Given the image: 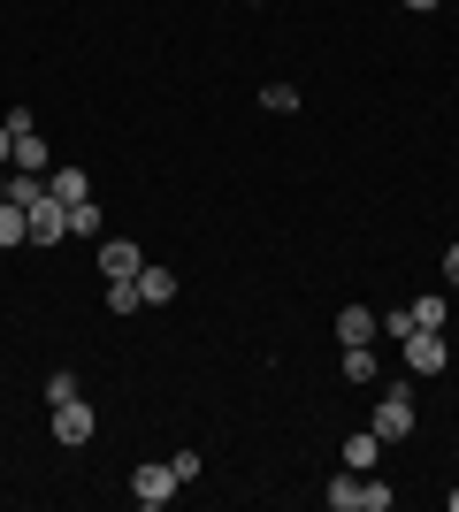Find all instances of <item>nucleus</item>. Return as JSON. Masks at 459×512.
<instances>
[{"mask_svg": "<svg viewBox=\"0 0 459 512\" xmlns=\"http://www.w3.org/2000/svg\"><path fill=\"white\" fill-rule=\"evenodd\" d=\"M406 8H414V16H421V8H437V0H406Z\"/></svg>", "mask_w": 459, "mask_h": 512, "instance_id": "b1692460", "label": "nucleus"}, {"mask_svg": "<svg viewBox=\"0 0 459 512\" xmlns=\"http://www.w3.org/2000/svg\"><path fill=\"white\" fill-rule=\"evenodd\" d=\"M345 383H375V352L368 344H345Z\"/></svg>", "mask_w": 459, "mask_h": 512, "instance_id": "2eb2a0df", "label": "nucleus"}, {"mask_svg": "<svg viewBox=\"0 0 459 512\" xmlns=\"http://www.w3.org/2000/svg\"><path fill=\"white\" fill-rule=\"evenodd\" d=\"M261 107H268V115H299V85H268Z\"/></svg>", "mask_w": 459, "mask_h": 512, "instance_id": "a211bd4d", "label": "nucleus"}, {"mask_svg": "<svg viewBox=\"0 0 459 512\" xmlns=\"http://www.w3.org/2000/svg\"><path fill=\"white\" fill-rule=\"evenodd\" d=\"M406 367H414V375H444V367H452V344H444V329H406Z\"/></svg>", "mask_w": 459, "mask_h": 512, "instance_id": "f257e3e1", "label": "nucleus"}, {"mask_svg": "<svg viewBox=\"0 0 459 512\" xmlns=\"http://www.w3.org/2000/svg\"><path fill=\"white\" fill-rule=\"evenodd\" d=\"M360 512H391V482H375V474H368V490H360Z\"/></svg>", "mask_w": 459, "mask_h": 512, "instance_id": "aec40b11", "label": "nucleus"}, {"mask_svg": "<svg viewBox=\"0 0 459 512\" xmlns=\"http://www.w3.org/2000/svg\"><path fill=\"white\" fill-rule=\"evenodd\" d=\"M8 153H16V130H8V123H0V161H8Z\"/></svg>", "mask_w": 459, "mask_h": 512, "instance_id": "4be33fe9", "label": "nucleus"}, {"mask_svg": "<svg viewBox=\"0 0 459 512\" xmlns=\"http://www.w3.org/2000/svg\"><path fill=\"white\" fill-rule=\"evenodd\" d=\"M444 314H452L444 299H414V306H406V321H414V329H444Z\"/></svg>", "mask_w": 459, "mask_h": 512, "instance_id": "dca6fc26", "label": "nucleus"}, {"mask_svg": "<svg viewBox=\"0 0 459 512\" xmlns=\"http://www.w3.org/2000/svg\"><path fill=\"white\" fill-rule=\"evenodd\" d=\"M375 436H383V444H406V436H414V398H406V390H383V398H375Z\"/></svg>", "mask_w": 459, "mask_h": 512, "instance_id": "f03ea898", "label": "nucleus"}, {"mask_svg": "<svg viewBox=\"0 0 459 512\" xmlns=\"http://www.w3.org/2000/svg\"><path fill=\"white\" fill-rule=\"evenodd\" d=\"M69 237H100V207H92V199L69 207Z\"/></svg>", "mask_w": 459, "mask_h": 512, "instance_id": "f3484780", "label": "nucleus"}, {"mask_svg": "<svg viewBox=\"0 0 459 512\" xmlns=\"http://www.w3.org/2000/svg\"><path fill=\"white\" fill-rule=\"evenodd\" d=\"M0 245H31V214H23L16 199L0 207Z\"/></svg>", "mask_w": 459, "mask_h": 512, "instance_id": "ddd939ff", "label": "nucleus"}, {"mask_svg": "<svg viewBox=\"0 0 459 512\" xmlns=\"http://www.w3.org/2000/svg\"><path fill=\"white\" fill-rule=\"evenodd\" d=\"M138 306H146L138 299V276H115L108 283V314H138Z\"/></svg>", "mask_w": 459, "mask_h": 512, "instance_id": "4468645a", "label": "nucleus"}, {"mask_svg": "<svg viewBox=\"0 0 459 512\" xmlns=\"http://www.w3.org/2000/svg\"><path fill=\"white\" fill-rule=\"evenodd\" d=\"M46 428H54V444H69V451H77V444H92V406H85V398H62Z\"/></svg>", "mask_w": 459, "mask_h": 512, "instance_id": "20e7f679", "label": "nucleus"}, {"mask_svg": "<svg viewBox=\"0 0 459 512\" xmlns=\"http://www.w3.org/2000/svg\"><path fill=\"white\" fill-rule=\"evenodd\" d=\"M375 459H383V436H375V428H352V436H345V467L375 474Z\"/></svg>", "mask_w": 459, "mask_h": 512, "instance_id": "0eeeda50", "label": "nucleus"}, {"mask_svg": "<svg viewBox=\"0 0 459 512\" xmlns=\"http://www.w3.org/2000/svg\"><path fill=\"white\" fill-rule=\"evenodd\" d=\"M375 329H383V321H375L368 306H345V314H337V344H375Z\"/></svg>", "mask_w": 459, "mask_h": 512, "instance_id": "1a4fd4ad", "label": "nucleus"}, {"mask_svg": "<svg viewBox=\"0 0 459 512\" xmlns=\"http://www.w3.org/2000/svg\"><path fill=\"white\" fill-rule=\"evenodd\" d=\"M360 490H368V474H352V467H345V474H337V482H329L322 497H329L337 512H360Z\"/></svg>", "mask_w": 459, "mask_h": 512, "instance_id": "f8f14e48", "label": "nucleus"}, {"mask_svg": "<svg viewBox=\"0 0 459 512\" xmlns=\"http://www.w3.org/2000/svg\"><path fill=\"white\" fill-rule=\"evenodd\" d=\"M62 398H85V390H77V375H69V367H54V375H46V406H62Z\"/></svg>", "mask_w": 459, "mask_h": 512, "instance_id": "6ab92c4d", "label": "nucleus"}, {"mask_svg": "<svg viewBox=\"0 0 459 512\" xmlns=\"http://www.w3.org/2000/svg\"><path fill=\"white\" fill-rule=\"evenodd\" d=\"M131 497H138V505H169V497H176V467H138L131 474Z\"/></svg>", "mask_w": 459, "mask_h": 512, "instance_id": "39448f33", "label": "nucleus"}, {"mask_svg": "<svg viewBox=\"0 0 459 512\" xmlns=\"http://www.w3.org/2000/svg\"><path fill=\"white\" fill-rule=\"evenodd\" d=\"M23 214H31V245H62V237H69V207L54 192H39Z\"/></svg>", "mask_w": 459, "mask_h": 512, "instance_id": "7ed1b4c3", "label": "nucleus"}, {"mask_svg": "<svg viewBox=\"0 0 459 512\" xmlns=\"http://www.w3.org/2000/svg\"><path fill=\"white\" fill-rule=\"evenodd\" d=\"M444 283H459V245H444Z\"/></svg>", "mask_w": 459, "mask_h": 512, "instance_id": "412c9836", "label": "nucleus"}, {"mask_svg": "<svg viewBox=\"0 0 459 512\" xmlns=\"http://www.w3.org/2000/svg\"><path fill=\"white\" fill-rule=\"evenodd\" d=\"M8 169H16V176H46V138H39V130H16V153H8Z\"/></svg>", "mask_w": 459, "mask_h": 512, "instance_id": "6e6552de", "label": "nucleus"}, {"mask_svg": "<svg viewBox=\"0 0 459 512\" xmlns=\"http://www.w3.org/2000/svg\"><path fill=\"white\" fill-rule=\"evenodd\" d=\"M138 268H146V253H138V245H123V237H108V245H100V276H138Z\"/></svg>", "mask_w": 459, "mask_h": 512, "instance_id": "423d86ee", "label": "nucleus"}, {"mask_svg": "<svg viewBox=\"0 0 459 512\" xmlns=\"http://www.w3.org/2000/svg\"><path fill=\"white\" fill-rule=\"evenodd\" d=\"M0 207H8V169H0Z\"/></svg>", "mask_w": 459, "mask_h": 512, "instance_id": "5701e85b", "label": "nucleus"}, {"mask_svg": "<svg viewBox=\"0 0 459 512\" xmlns=\"http://www.w3.org/2000/svg\"><path fill=\"white\" fill-rule=\"evenodd\" d=\"M138 299H146V306H169V299H176V276L146 260V268H138Z\"/></svg>", "mask_w": 459, "mask_h": 512, "instance_id": "9b49d317", "label": "nucleus"}, {"mask_svg": "<svg viewBox=\"0 0 459 512\" xmlns=\"http://www.w3.org/2000/svg\"><path fill=\"white\" fill-rule=\"evenodd\" d=\"M46 192L62 199V207H77V199H92V176L85 169H54V176H46Z\"/></svg>", "mask_w": 459, "mask_h": 512, "instance_id": "9d476101", "label": "nucleus"}]
</instances>
